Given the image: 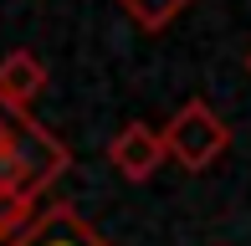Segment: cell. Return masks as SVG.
Returning a JSON list of instances; mask_svg holds the SVG:
<instances>
[{
    "label": "cell",
    "mask_w": 251,
    "mask_h": 246,
    "mask_svg": "<svg viewBox=\"0 0 251 246\" xmlns=\"http://www.w3.org/2000/svg\"><path fill=\"white\" fill-rule=\"evenodd\" d=\"M72 154L31 113L0 103V241L41 210V195L67 174Z\"/></svg>",
    "instance_id": "1"
},
{
    "label": "cell",
    "mask_w": 251,
    "mask_h": 246,
    "mask_svg": "<svg viewBox=\"0 0 251 246\" xmlns=\"http://www.w3.org/2000/svg\"><path fill=\"white\" fill-rule=\"evenodd\" d=\"M159 144H164V159H175L179 170L205 174V170H215V164L226 159V149H231V123L215 113L205 98H190V103L159 128Z\"/></svg>",
    "instance_id": "2"
},
{
    "label": "cell",
    "mask_w": 251,
    "mask_h": 246,
    "mask_svg": "<svg viewBox=\"0 0 251 246\" xmlns=\"http://www.w3.org/2000/svg\"><path fill=\"white\" fill-rule=\"evenodd\" d=\"M0 246H113V241L98 236L72 205H47V210H36L16 236H5Z\"/></svg>",
    "instance_id": "3"
},
{
    "label": "cell",
    "mask_w": 251,
    "mask_h": 246,
    "mask_svg": "<svg viewBox=\"0 0 251 246\" xmlns=\"http://www.w3.org/2000/svg\"><path fill=\"white\" fill-rule=\"evenodd\" d=\"M108 164L123 174L128 185H144L159 174V164H164V144H159V128L149 123H123L118 133L108 139Z\"/></svg>",
    "instance_id": "4"
},
{
    "label": "cell",
    "mask_w": 251,
    "mask_h": 246,
    "mask_svg": "<svg viewBox=\"0 0 251 246\" xmlns=\"http://www.w3.org/2000/svg\"><path fill=\"white\" fill-rule=\"evenodd\" d=\"M47 93V62L36 57V51H10V57H0V103L5 108H21V113H31V103Z\"/></svg>",
    "instance_id": "5"
},
{
    "label": "cell",
    "mask_w": 251,
    "mask_h": 246,
    "mask_svg": "<svg viewBox=\"0 0 251 246\" xmlns=\"http://www.w3.org/2000/svg\"><path fill=\"white\" fill-rule=\"evenodd\" d=\"M190 5H195V0H118V10H123L139 31H149V36H159L164 26H175Z\"/></svg>",
    "instance_id": "6"
},
{
    "label": "cell",
    "mask_w": 251,
    "mask_h": 246,
    "mask_svg": "<svg viewBox=\"0 0 251 246\" xmlns=\"http://www.w3.org/2000/svg\"><path fill=\"white\" fill-rule=\"evenodd\" d=\"M246 77H251V51H246Z\"/></svg>",
    "instance_id": "7"
}]
</instances>
